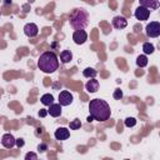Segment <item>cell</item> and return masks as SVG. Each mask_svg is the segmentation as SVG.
I'll return each mask as SVG.
<instances>
[{"label":"cell","mask_w":160,"mask_h":160,"mask_svg":"<svg viewBox=\"0 0 160 160\" xmlns=\"http://www.w3.org/2000/svg\"><path fill=\"white\" fill-rule=\"evenodd\" d=\"M124 124H125L126 128H132V126L136 125V119L135 118H126L125 121H124Z\"/></svg>","instance_id":"ffe728a7"},{"label":"cell","mask_w":160,"mask_h":160,"mask_svg":"<svg viewBox=\"0 0 160 160\" xmlns=\"http://www.w3.org/2000/svg\"><path fill=\"white\" fill-rule=\"evenodd\" d=\"M81 128V121L79 120V119H75V120H72L71 122H70V129L71 130H78V129H80Z\"/></svg>","instance_id":"44dd1931"},{"label":"cell","mask_w":160,"mask_h":160,"mask_svg":"<svg viewBox=\"0 0 160 160\" xmlns=\"http://www.w3.org/2000/svg\"><path fill=\"white\" fill-rule=\"evenodd\" d=\"M82 75H84V78L92 79V78H95L98 75V71L95 69H92V68H86V69L82 70Z\"/></svg>","instance_id":"e0dca14e"},{"label":"cell","mask_w":160,"mask_h":160,"mask_svg":"<svg viewBox=\"0 0 160 160\" xmlns=\"http://www.w3.org/2000/svg\"><path fill=\"white\" fill-rule=\"evenodd\" d=\"M72 40L78 45H82L88 40V34L85 30H75L72 34Z\"/></svg>","instance_id":"52a82bcc"},{"label":"cell","mask_w":160,"mask_h":160,"mask_svg":"<svg viewBox=\"0 0 160 160\" xmlns=\"http://www.w3.org/2000/svg\"><path fill=\"white\" fill-rule=\"evenodd\" d=\"M24 144H25V142H24V140H22V139H16L15 145H16L18 148H22V146H24Z\"/></svg>","instance_id":"d4e9b609"},{"label":"cell","mask_w":160,"mask_h":160,"mask_svg":"<svg viewBox=\"0 0 160 160\" xmlns=\"http://www.w3.org/2000/svg\"><path fill=\"white\" fill-rule=\"evenodd\" d=\"M42 132V130L41 129H38V131H36V134H41Z\"/></svg>","instance_id":"f1b7e54d"},{"label":"cell","mask_w":160,"mask_h":160,"mask_svg":"<svg viewBox=\"0 0 160 160\" xmlns=\"http://www.w3.org/2000/svg\"><path fill=\"white\" fill-rule=\"evenodd\" d=\"M54 136H55L56 140L62 141V140H66V139L70 136V131H69L66 128H58V129L55 130Z\"/></svg>","instance_id":"8fae6325"},{"label":"cell","mask_w":160,"mask_h":160,"mask_svg":"<svg viewBox=\"0 0 160 160\" xmlns=\"http://www.w3.org/2000/svg\"><path fill=\"white\" fill-rule=\"evenodd\" d=\"M145 32L148 38H158L160 35V22L159 21H151L146 25Z\"/></svg>","instance_id":"277c9868"},{"label":"cell","mask_w":160,"mask_h":160,"mask_svg":"<svg viewBox=\"0 0 160 160\" xmlns=\"http://www.w3.org/2000/svg\"><path fill=\"white\" fill-rule=\"evenodd\" d=\"M15 142H16V139L11 135V134H4L2 138H1V144L4 148L6 149H11L15 146Z\"/></svg>","instance_id":"30bf717a"},{"label":"cell","mask_w":160,"mask_h":160,"mask_svg":"<svg viewBox=\"0 0 160 160\" xmlns=\"http://www.w3.org/2000/svg\"><path fill=\"white\" fill-rule=\"evenodd\" d=\"M60 60H61V62H64V64L70 62V61L72 60V54H71V51H70V50H62V51L60 52Z\"/></svg>","instance_id":"9a60e30c"},{"label":"cell","mask_w":160,"mask_h":160,"mask_svg":"<svg viewBox=\"0 0 160 160\" xmlns=\"http://www.w3.org/2000/svg\"><path fill=\"white\" fill-rule=\"evenodd\" d=\"M40 101H41V104H42V105L49 106V105H51V104L54 102V96H52L51 94H44V95L41 96Z\"/></svg>","instance_id":"2e32d148"},{"label":"cell","mask_w":160,"mask_h":160,"mask_svg":"<svg viewBox=\"0 0 160 160\" xmlns=\"http://www.w3.org/2000/svg\"><path fill=\"white\" fill-rule=\"evenodd\" d=\"M86 120H88V122H91V121H94V118H92V116H91V115H89V116H88V119H86Z\"/></svg>","instance_id":"4316f807"},{"label":"cell","mask_w":160,"mask_h":160,"mask_svg":"<svg viewBox=\"0 0 160 160\" xmlns=\"http://www.w3.org/2000/svg\"><path fill=\"white\" fill-rule=\"evenodd\" d=\"M9 4H11V0H5V5H9Z\"/></svg>","instance_id":"83f0119b"},{"label":"cell","mask_w":160,"mask_h":160,"mask_svg":"<svg viewBox=\"0 0 160 160\" xmlns=\"http://www.w3.org/2000/svg\"><path fill=\"white\" fill-rule=\"evenodd\" d=\"M46 115H48V110H45V109H41V110L39 111V116L44 118V116H46Z\"/></svg>","instance_id":"484cf974"},{"label":"cell","mask_w":160,"mask_h":160,"mask_svg":"<svg viewBox=\"0 0 160 160\" xmlns=\"http://www.w3.org/2000/svg\"><path fill=\"white\" fill-rule=\"evenodd\" d=\"M48 114H50V116L52 118H58L61 115V105L58 102V104H51L49 105V110H48Z\"/></svg>","instance_id":"4fadbf2b"},{"label":"cell","mask_w":160,"mask_h":160,"mask_svg":"<svg viewBox=\"0 0 160 160\" xmlns=\"http://www.w3.org/2000/svg\"><path fill=\"white\" fill-rule=\"evenodd\" d=\"M25 159H26V160H30V159L36 160V159H38V155H36L35 152H28V154L25 155Z\"/></svg>","instance_id":"603a6c76"},{"label":"cell","mask_w":160,"mask_h":160,"mask_svg":"<svg viewBox=\"0 0 160 160\" xmlns=\"http://www.w3.org/2000/svg\"><path fill=\"white\" fill-rule=\"evenodd\" d=\"M135 18L140 21H144V20H148L149 16H150V10L144 8V6H139L136 10H135Z\"/></svg>","instance_id":"9c48e42d"},{"label":"cell","mask_w":160,"mask_h":160,"mask_svg":"<svg viewBox=\"0 0 160 160\" xmlns=\"http://www.w3.org/2000/svg\"><path fill=\"white\" fill-rule=\"evenodd\" d=\"M72 100H74V98H72V94L71 92H69L68 90H62L60 94H59V104L61 105V106H68V105H70L71 102H72Z\"/></svg>","instance_id":"5b68a950"},{"label":"cell","mask_w":160,"mask_h":160,"mask_svg":"<svg viewBox=\"0 0 160 160\" xmlns=\"http://www.w3.org/2000/svg\"><path fill=\"white\" fill-rule=\"evenodd\" d=\"M38 150H39L40 152H45V151L48 150V145H46V144H39V145H38Z\"/></svg>","instance_id":"cb8c5ba5"},{"label":"cell","mask_w":160,"mask_h":160,"mask_svg":"<svg viewBox=\"0 0 160 160\" xmlns=\"http://www.w3.org/2000/svg\"><path fill=\"white\" fill-rule=\"evenodd\" d=\"M89 112L94 118V120H98V121H106L111 115V110H110L109 104L101 99L90 100Z\"/></svg>","instance_id":"6da1fadb"},{"label":"cell","mask_w":160,"mask_h":160,"mask_svg":"<svg viewBox=\"0 0 160 160\" xmlns=\"http://www.w3.org/2000/svg\"><path fill=\"white\" fill-rule=\"evenodd\" d=\"M70 26L75 30H84L89 25V12L85 9H75L69 18Z\"/></svg>","instance_id":"3957f363"},{"label":"cell","mask_w":160,"mask_h":160,"mask_svg":"<svg viewBox=\"0 0 160 160\" xmlns=\"http://www.w3.org/2000/svg\"><path fill=\"white\" fill-rule=\"evenodd\" d=\"M24 34L28 36V38H35L38 34H39V28L36 24L34 22H28L25 24L24 26Z\"/></svg>","instance_id":"8992f818"},{"label":"cell","mask_w":160,"mask_h":160,"mask_svg":"<svg viewBox=\"0 0 160 160\" xmlns=\"http://www.w3.org/2000/svg\"><path fill=\"white\" fill-rule=\"evenodd\" d=\"M111 24H112V26H114L115 29L121 30V29H125V28L128 26V20H126L124 16L118 15V16H114V18H112Z\"/></svg>","instance_id":"ba28073f"},{"label":"cell","mask_w":160,"mask_h":160,"mask_svg":"<svg viewBox=\"0 0 160 160\" xmlns=\"http://www.w3.org/2000/svg\"><path fill=\"white\" fill-rule=\"evenodd\" d=\"M154 50H155V48H154V45H152L151 42H144V45H142V51H144L145 55L152 54Z\"/></svg>","instance_id":"d6986e66"},{"label":"cell","mask_w":160,"mask_h":160,"mask_svg":"<svg viewBox=\"0 0 160 160\" xmlns=\"http://www.w3.org/2000/svg\"><path fill=\"white\" fill-rule=\"evenodd\" d=\"M85 89H86L89 92H96L98 89H99V81H98L95 78L90 79V80L85 84Z\"/></svg>","instance_id":"5bb4252c"},{"label":"cell","mask_w":160,"mask_h":160,"mask_svg":"<svg viewBox=\"0 0 160 160\" xmlns=\"http://www.w3.org/2000/svg\"><path fill=\"white\" fill-rule=\"evenodd\" d=\"M112 96H114V99H116V100H120V99L122 98V91H121L120 89H116V90L114 91Z\"/></svg>","instance_id":"7402d4cb"},{"label":"cell","mask_w":160,"mask_h":160,"mask_svg":"<svg viewBox=\"0 0 160 160\" xmlns=\"http://www.w3.org/2000/svg\"><path fill=\"white\" fill-rule=\"evenodd\" d=\"M139 2H140V6H144L149 10H156L160 6L159 0H139Z\"/></svg>","instance_id":"7c38bea8"},{"label":"cell","mask_w":160,"mask_h":160,"mask_svg":"<svg viewBox=\"0 0 160 160\" xmlns=\"http://www.w3.org/2000/svg\"><path fill=\"white\" fill-rule=\"evenodd\" d=\"M38 68L46 74H51L58 70L59 60L54 51H45L38 59Z\"/></svg>","instance_id":"7a4b0ae2"},{"label":"cell","mask_w":160,"mask_h":160,"mask_svg":"<svg viewBox=\"0 0 160 160\" xmlns=\"http://www.w3.org/2000/svg\"><path fill=\"white\" fill-rule=\"evenodd\" d=\"M136 65H138L139 68H145V66L148 65V58H146L145 54H144V55H139V56L136 58Z\"/></svg>","instance_id":"ac0fdd59"}]
</instances>
